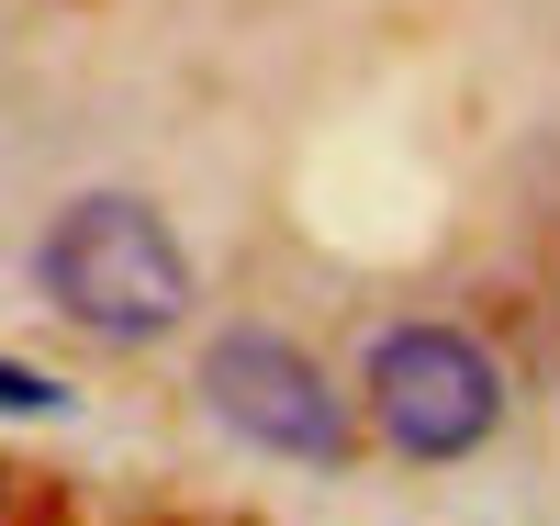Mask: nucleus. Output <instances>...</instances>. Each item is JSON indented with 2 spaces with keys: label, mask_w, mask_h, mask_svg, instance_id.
I'll use <instances>...</instances> for the list:
<instances>
[{
  "label": "nucleus",
  "mask_w": 560,
  "mask_h": 526,
  "mask_svg": "<svg viewBox=\"0 0 560 526\" xmlns=\"http://www.w3.org/2000/svg\"><path fill=\"white\" fill-rule=\"evenodd\" d=\"M34 292L57 303L79 337H102V348H158L191 325L202 303V280L191 258H179V235L158 202H135V190H79V202L45 224V247H34Z\"/></svg>",
  "instance_id": "1"
},
{
  "label": "nucleus",
  "mask_w": 560,
  "mask_h": 526,
  "mask_svg": "<svg viewBox=\"0 0 560 526\" xmlns=\"http://www.w3.org/2000/svg\"><path fill=\"white\" fill-rule=\"evenodd\" d=\"M370 414L404 459H471L504 425V370L459 325H393L370 337Z\"/></svg>",
  "instance_id": "2"
},
{
  "label": "nucleus",
  "mask_w": 560,
  "mask_h": 526,
  "mask_svg": "<svg viewBox=\"0 0 560 526\" xmlns=\"http://www.w3.org/2000/svg\"><path fill=\"white\" fill-rule=\"evenodd\" d=\"M202 404L213 425H236L258 459H303V470H337L348 459V404L292 337L269 325H236V337L202 348Z\"/></svg>",
  "instance_id": "3"
},
{
  "label": "nucleus",
  "mask_w": 560,
  "mask_h": 526,
  "mask_svg": "<svg viewBox=\"0 0 560 526\" xmlns=\"http://www.w3.org/2000/svg\"><path fill=\"white\" fill-rule=\"evenodd\" d=\"M0 414H68V381H45L23 359H0Z\"/></svg>",
  "instance_id": "4"
}]
</instances>
